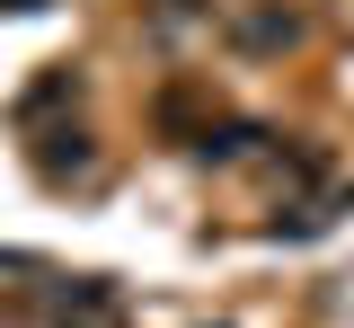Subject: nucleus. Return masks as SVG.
Masks as SVG:
<instances>
[{
	"label": "nucleus",
	"instance_id": "f257e3e1",
	"mask_svg": "<svg viewBox=\"0 0 354 328\" xmlns=\"http://www.w3.org/2000/svg\"><path fill=\"white\" fill-rule=\"evenodd\" d=\"M221 36H230V53H283L292 36H301V18H292L283 0H239Z\"/></svg>",
	"mask_w": 354,
	"mask_h": 328
}]
</instances>
